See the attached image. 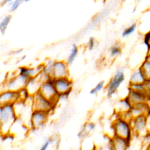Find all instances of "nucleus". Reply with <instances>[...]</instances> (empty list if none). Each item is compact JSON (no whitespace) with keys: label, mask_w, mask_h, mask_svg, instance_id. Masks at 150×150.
<instances>
[{"label":"nucleus","mask_w":150,"mask_h":150,"mask_svg":"<svg viewBox=\"0 0 150 150\" xmlns=\"http://www.w3.org/2000/svg\"><path fill=\"white\" fill-rule=\"evenodd\" d=\"M13 104L1 105L0 107V126L1 134L6 136L10 133L13 125L18 120Z\"/></svg>","instance_id":"f257e3e1"},{"label":"nucleus","mask_w":150,"mask_h":150,"mask_svg":"<svg viewBox=\"0 0 150 150\" xmlns=\"http://www.w3.org/2000/svg\"><path fill=\"white\" fill-rule=\"evenodd\" d=\"M112 127L114 133L113 137L121 138L131 142L134 136V132L129 121L118 115L112 122Z\"/></svg>","instance_id":"f03ea898"},{"label":"nucleus","mask_w":150,"mask_h":150,"mask_svg":"<svg viewBox=\"0 0 150 150\" xmlns=\"http://www.w3.org/2000/svg\"><path fill=\"white\" fill-rule=\"evenodd\" d=\"M29 79L18 74V73L5 80L2 84V90H11L19 91L21 90L26 88Z\"/></svg>","instance_id":"7ed1b4c3"},{"label":"nucleus","mask_w":150,"mask_h":150,"mask_svg":"<svg viewBox=\"0 0 150 150\" xmlns=\"http://www.w3.org/2000/svg\"><path fill=\"white\" fill-rule=\"evenodd\" d=\"M39 93L54 104H56L57 100L59 99V95L55 88L53 79L51 78L42 84Z\"/></svg>","instance_id":"20e7f679"},{"label":"nucleus","mask_w":150,"mask_h":150,"mask_svg":"<svg viewBox=\"0 0 150 150\" xmlns=\"http://www.w3.org/2000/svg\"><path fill=\"white\" fill-rule=\"evenodd\" d=\"M148 117L142 115L132 118L130 122L134 135L138 137H143L148 132Z\"/></svg>","instance_id":"39448f33"},{"label":"nucleus","mask_w":150,"mask_h":150,"mask_svg":"<svg viewBox=\"0 0 150 150\" xmlns=\"http://www.w3.org/2000/svg\"><path fill=\"white\" fill-rule=\"evenodd\" d=\"M124 80L125 75L122 69L117 70L106 86L105 88L108 97H111L117 91Z\"/></svg>","instance_id":"423d86ee"},{"label":"nucleus","mask_w":150,"mask_h":150,"mask_svg":"<svg viewBox=\"0 0 150 150\" xmlns=\"http://www.w3.org/2000/svg\"><path fill=\"white\" fill-rule=\"evenodd\" d=\"M56 104L47 100L39 93L33 96V109L49 113L55 107Z\"/></svg>","instance_id":"0eeeda50"},{"label":"nucleus","mask_w":150,"mask_h":150,"mask_svg":"<svg viewBox=\"0 0 150 150\" xmlns=\"http://www.w3.org/2000/svg\"><path fill=\"white\" fill-rule=\"evenodd\" d=\"M49 113L42 111L33 110L30 118V124L33 129H39L46 123Z\"/></svg>","instance_id":"6e6552de"},{"label":"nucleus","mask_w":150,"mask_h":150,"mask_svg":"<svg viewBox=\"0 0 150 150\" xmlns=\"http://www.w3.org/2000/svg\"><path fill=\"white\" fill-rule=\"evenodd\" d=\"M55 88L59 96L67 95L71 91L73 82L69 77L53 79Z\"/></svg>","instance_id":"1a4fd4ad"},{"label":"nucleus","mask_w":150,"mask_h":150,"mask_svg":"<svg viewBox=\"0 0 150 150\" xmlns=\"http://www.w3.org/2000/svg\"><path fill=\"white\" fill-rule=\"evenodd\" d=\"M69 71L66 62L62 60L55 61L54 63L52 79H60L69 77Z\"/></svg>","instance_id":"9d476101"},{"label":"nucleus","mask_w":150,"mask_h":150,"mask_svg":"<svg viewBox=\"0 0 150 150\" xmlns=\"http://www.w3.org/2000/svg\"><path fill=\"white\" fill-rule=\"evenodd\" d=\"M19 100V91L2 90L0 94V105L15 104Z\"/></svg>","instance_id":"9b49d317"},{"label":"nucleus","mask_w":150,"mask_h":150,"mask_svg":"<svg viewBox=\"0 0 150 150\" xmlns=\"http://www.w3.org/2000/svg\"><path fill=\"white\" fill-rule=\"evenodd\" d=\"M132 106L141 103H146L148 98L146 93L135 91L129 88V92L127 96Z\"/></svg>","instance_id":"f8f14e48"},{"label":"nucleus","mask_w":150,"mask_h":150,"mask_svg":"<svg viewBox=\"0 0 150 150\" xmlns=\"http://www.w3.org/2000/svg\"><path fill=\"white\" fill-rule=\"evenodd\" d=\"M43 64L40 65L35 67L22 66L18 68V73L22 74L29 79L33 78L38 76L43 71Z\"/></svg>","instance_id":"ddd939ff"},{"label":"nucleus","mask_w":150,"mask_h":150,"mask_svg":"<svg viewBox=\"0 0 150 150\" xmlns=\"http://www.w3.org/2000/svg\"><path fill=\"white\" fill-rule=\"evenodd\" d=\"M130 112L132 118L140 115H146L148 117L150 114V105L146 102L132 106Z\"/></svg>","instance_id":"4468645a"},{"label":"nucleus","mask_w":150,"mask_h":150,"mask_svg":"<svg viewBox=\"0 0 150 150\" xmlns=\"http://www.w3.org/2000/svg\"><path fill=\"white\" fill-rule=\"evenodd\" d=\"M112 140L114 150H128L130 142L117 137H112Z\"/></svg>","instance_id":"2eb2a0df"},{"label":"nucleus","mask_w":150,"mask_h":150,"mask_svg":"<svg viewBox=\"0 0 150 150\" xmlns=\"http://www.w3.org/2000/svg\"><path fill=\"white\" fill-rule=\"evenodd\" d=\"M132 105L131 104L129 101L128 100L127 97H125V98L122 99L118 101L117 105V107L115 108L118 115H121L125 112L129 111Z\"/></svg>","instance_id":"dca6fc26"},{"label":"nucleus","mask_w":150,"mask_h":150,"mask_svg":"<svg viewBox=\"0 0 150 150\" xmlns=\"http://www.w3.org/2000/svg\"><path fill=\"white\" fill-rule=\"evenodd\" d=\"M147 81L142 70L139 68L138 70L134 71L131 74L129 79V84H139L145 83Z\"/></svg>","instance_id":"f3484780"},{"label":"nucleus","mask_w":150,"mask_h":150,"mask_svg":"<svg viewBox=\"0 0 150 150\" xmlns=\"http://www.w3.org/2000/svg\"><path fill=\"white\" fill-rule=\"evenodd\" d=\"M96 150H114L112 138L107 137L103 139L102 142L95 146Z\"/></svg>","instance_id":"a211bd4d"},{"label":"nucleus","mask_w":150,"mask_h":150,"mask_svg":"<svg viewBox=\"0 0 150 150\" xmlns=\"http://www.w3.org/2000/svg\"><path fill=\"white\" fill-rule=\"evenodd\" d=\"M77 54H78V47L76 44H73V45L71 46L70 52L69 56H67V60L66 61L68 65H70L73 63L75 59L76 58Z\"/></svg>","instance_id":"6ab92c4d"},{"label":"nucleus","mask_w":150,"mask_h":150,"mask_svg":"<svg viewBox=\"0 0 150 150\" xmlns=\"http://www.w3.org/2000/svg\"><path fill=\"white\" fill-rule=\"evenodd\" d=\"M54 62L55 61L50 60V61H48L45 64H43V69L42 72L50 78H52L51 77L53 72Z\"/></svg>","instance_id":"aec40b11"},{"label":"nucleus","mask_w":150,"mask_h":150,"mask_svg":"<svg viewBox=\"0 0 150 150\" xmlns=\"http://www.w3.org/2000/svg\"><path fill=\"white\" fill-rule=\"evenodd\" d=\"M12 16L11 15H6L0 22V32L2 34H4L6 30L7 26H8L9 22H11Z\"/></svg>","instance_id":"412c9836"},{"label":"nucleus","mask_w":150,"mask_h":150,"mask_svg":"<svg viewBox=\"0 0 150 150\" xmlns=\"http://www.w3.org/2000/svg\"><path fill=\"white\" fill-rule=\"evenodd\" d=\"M139 68L143 72L146 79L150 80V62L145 60Z\"/></svg>","instance_id":"4be33fe9"},{"label":"nucleus","mask_w":150,"mask_h":150,"mask_svg":"<svg viewBox=\"0 0 150 150\" xmlns=\"http://www.w3.org/2000/svg\"><path fill=\"white\" fill-rule=\"evenodd\" d=\"M129 88L135 91H137L146 93V83H139V84H129Z\"/></svg>","instance_id":"5701e85b"},{"label":"nucleus","mask_w":150,"mask_h":150,"mask_svg":"<svg viewBox=\"0 0 150 150\" xmlns=\"http://www.w3.org/2000/svg\"><path fill=\"white\" fill-rule=\"evenodd\" d=\"M137 26V24L135 23H134L131 24L130 26L126 28L122 32V36L123 38L127 37L130 35H131L135 30Z\"/></svg>","instance_id":"b1692460"},{"label":"nucleus","mask_w":150,"mask_h":150,"mask_svg":"<svg viewBox=\"0 0 150 150\" xmlns=\"http://www.w3.org/2000/svg\"><path fill=\"white\" fill-rule=\"evenodd\" d=\"M104 81H100L96 84V86L94 88H93L90 90V94L91 95H94L97 94L98 92L102 90V88L104 87Z\"/></svg>","instance_id":"393cba45"},{"label":"nucleus","mask_w":150,"mask_h":150,"mask_svg":"<svg viewBox=\"0 0 150 150\" xmlns=\"http://www.w3.org/2000/svg\"><path fill=\"white\" fill-rule=\"evenodd\" d=\"M22 2L21 0H15L13 1H10L9 2V11L10 12H14L15 11L18 7L20 6L21 3Z\"/></svg>","instance_id":"a878e982"},{"label":"nucleus","mask_w":150,"mask_h":150,"mask_svg":"<svg viewBox=\"0 0 150 150\" xmlns=\"http://www.w3.org/2000/svg\"><path fill=\"white\" fill-rule=\"evenodd\" d=\"M110 55L112 57L119 55L121 52V49L118 45H114L110 48Z\"/></svg>","instance_id":"bb28decb"},{"label":"nucleus","mask_w":150,"mask_h":150,"mask_svg":"<svg viewBox=\"0 0 150 150\" xmlns=\"http://www.w3.org/2000/svg\"><path fill=\"white\" fill-rule=\"evenodd\" d=\"M53 138H48L42 144V145L40 146L39 150H47L49 146V145L53 142Z\"/></svg>","instance_id":"cd10ccee"},{"label":"nucleus","mask_w":150,"mask_h":150,"mask_svg":"<svg viewBox=\"0 0 150 150\" xmlns=\"http://www.w3.org/2000/svg\"><path fill=\"white\" fill-rule=\"evenodd\" d=\"M86 131H93L96 128V124L93 122H87L84 125ZM87 132V131H86Z\"/></svg>","instance_id":"c85d7f7f"},{"label":"nucleus","mask_w":150,"mask_h":150,"mask_svg":"<svg viewBox=\"0 0 150 150\" xmlns=\"http://www.w3.org/2000/svg\"><path fill=\"white\" fill-rule=\"evenodd\" d=\"M95 43H96V41H95L94 38H93V37H91L89 39V40H88V41L87 43V46L88 49L89 50L93 49L94 46H95Z\"/></svg>","instance_id":"c756f323"},{"label":"nucleus","mask_w":150,"mask_h":150,"mask_svg":"<svg viewBox=\"0 0 150 150\" xmlns=\"http://www.w3.org/2000/svg\"><path fill=\"white\" fill-rule=\"evenodd\" d=\"M144 42L148 47L150 46V31L145 36Z\"/></svg>","instance_id":"7c9ffc66"},{"label":"nucleus","mask_w":150,"mask_h":150,"mask_svg":"<svg viewBox=\"0 0 150 150\" xmlns=\"http://www.w3.org/2000/svg\"><path fill=\"white\" fill-rule=\"evenodd\" d=\"M146 93L148 97H150V80H147L146 81Z\"/></svg>","instance_id":"2f4dec72"},{"label":"nucleus","mask_w":150,"mask_h":150,"mask_svg":"<svg viewBox=\"0 0 150 150\" xmlns=\"http://www.w3.org/2000/svg\"><path fill=\"white\" fill-rule=\"evenodd\" d=\"M145 60H147V61H148V62H150V52L148 53V54H147V55H146V56Z\"/></svg>","instance_id":"473e14b6"},{"label":"nucleus","mask_w":150,"mask_h":150,"mask_svg":"<svg viewBox=\"0 0 150 150\" xmlns=\"http://www.w3.org/2000/svg\"><path fill=\"white\" fill-rule=\"evenodd\" d=\"M22 51V49H19V50H18L16 51H15L14 52V53L16 54H19L20 53H21Z\"/></svg>","instance_id":"72a5a7b5"},{"label":"nucleus","mask_w":150,"mask_h":150,"mask_svg":"<svg viewBox=\"0 0 150 150\" xmlns=\"http://www.w3.org/2000/svg\"><path fill=\"white\" fill-rule=\"evenodd\" d=\"M25 58H26V56H25H25H22V58L21 59V61H22V60H24Z\"/></svg>","instance_id":"f704fd0d"},{"label":"nucleus","mask_w":150,"mask_h":150,"mask_svg":"<svg viewBox=\"0 0 150 150\" xmlns=\"http://www.w3.org/2000/svg\"><path fill=\"white\" fill-rule=\"evenodd\" d=\"M148 131L150 132V124L148 127Z\"/></svg>","instance_id":"c9c22d12"},{"label":"nucleus","mask_w":150,"mask_h":150,"mask_svg":"<svg viewBox=\"0 0 150 150\" xmlns=\"http://www.w3.org/2000/svg\"><path fill=\"white\" fill-rule=\"evenodd\" d=\"M150 52V46L148 47V53Z\"/></svg>","instance_id":"e433bc0d"},{"label":"nucleus","mask_w":150,"mask_h":150,"mask_svg":"<svg viewBox=\"0 0 150 150\" xmlns=\"http://www.w3.org/2000/svg\"><path fill=\"white\" fill-rule=\"evenodd\" d=\"M148 150H150V145H149V148H148Z\"/></svg>","instance_id":"4c0bfd02"},{"label":"nucleus","mask_w":150,"mask_h":150,"mask_svg":"<svg viewBox=\"0 0 150 150\" xmlns=\"http://www.w3.org/2000/svg\"><path fill=\"white\" fill-rule=\"evenodd\" d=\"M94 150H96V149H94Z\"/></svg>","instance_id":"58836bf2"}]
</instances>
